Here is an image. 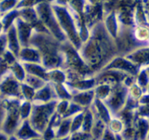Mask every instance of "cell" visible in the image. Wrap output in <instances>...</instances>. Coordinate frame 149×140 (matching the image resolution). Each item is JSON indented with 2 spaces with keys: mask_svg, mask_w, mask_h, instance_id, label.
<instances>
[{
  "mask_svg": "<svg viewBox=\"0 0 149 140\" xmlns=\"http://www.w3.org/2000/svg\"><path fill=\"white\" fill-rule=\"evenodd\" d=\"M58 140H59V139H58ZM61 140H65V139H61Z\"/></svg>",
  "mask_w": 149,
  "mask_h": 140,
  "instance_id": "obj_1",
  "label": "cell"
}]
</instances>
